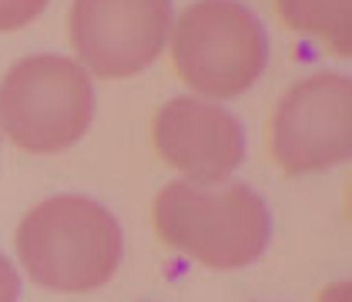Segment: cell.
I'll return each mask as SVG.
<instances>
[{"label": "cell", "mask_w": 352, "mask_h": 302, "mask_svg": "<svg viewBox=\"0 0 352 302\" xmlns=\"http://www.w3.org/2000/svg\"><path fill=\"white\" fill-rule=\"evenodd\" d=\"M17 255L37 285L51 292H91L118 272L121 225L84 195H54L24 215Z\"/></svg>", "instance_id": "6da1fadb"}, {"label": "cell", "mask_w": 352, "mask_h": 302, "mask_svg": "<svg viewBox=\"0 0 352 302\" xmlns=\"http://www.w3.org/2000/svg\"><path fill=\"white\" fill-rule=\"evenodd\" d=\"M155 228L208 269H242L265 252L272 222L265 202L242 182H171L155 198Z\"/></svg>", "instance_id": "7a4b0ae2"}, {"label": "cell", "mask_w": 352, "mask_h": 302, "mask_svg": "<svg viewBox=\"0 0 352 302\" xmlns=\"http://www.w3.org/2000/svg\"><path fill=\"white\" fill-rule=\"evenodd\" d=\"M94 118V87L78 61L34 54L0 81V128L30 155H54L81 141Z\"/></svg>", "instance_id": "3957f363"}, {"label": "cell", "mask_w": 352, "mask_h": 302, "mask_svg": "<svg viewBox=\"0 0 352 302\" xmlns=\"http://www.w3.org/2000/svg\"><path fill=\"white\" fill-rule=\"evenodd\" d=\"M269 41L258 17L239 0H198L171 37L178 78L208 98H235L258 81Z\"/></svg>", "instance_id": "277c9868"}, {"label": "cell", "mask_w": 352, "mask_h": 302, "mask_svg": "<svg viewBox=\"0 0 352 302\" xmlns=\"http://www.w3.org/2000/svg\"><path fill=\"white\" fill-rule=\"evenodd\" d=\"M352 151V84L346 74L296 81L269 118V155L285 175L342 165Z\"/></svg>", "instance_id": "5b68a950"}, {"label": "cell", "mask_w": 352, "mask_h": 302, "mask_svg": "<svg viewBox=\"0 0 352 302\" xmlns=\"http://www.w3.org/2000/svg\"><path fill=\"white\" fill-rule=\"evenodd\" d=\"M67 28L91 74L131 78L164 51L171 0H74Z\"/></svg>", "instance_id": "8992f818"}, {"label": "cell", "mask_w": 352, "mask_h": 302, "mask_svg": "<svg viewBox=\"0 0 352 302\" xmlns=\"http://www.w3.org/2000/svg\"><path fill=\"white\" fill-rule=\"evenodd\" d=\"M155 148L191 182H221L245 158L242 125L198 98H171L155 114Z\"/></svg>", "instance_id": "52a82bcc"}, {"label": "cell", "mask_w": 352, "mask_h": 302, "mask_svg": "<svg viewBox=\"0 0 352 302\" xmlns=\"http://www.w3.org/2000/svg\"><path fill=\"white\" fill-rule=\"evenodd\" d=\"M282 24L319 41L336 57L352 54V0H275Z\"/></svg>", "instance_id": "ba28073f"}, {"label": "cell", "mask_w": 352, "mask_h": 302, "mask_svg": "<svg viewBox=\"0 0 352 302\" xmlns=\"http://www.w3.org/2000/svg\"><path fill=\"white\" fill-rule=\"evenodd\" d=\"M47 7V0H0V30H21Z\"/></svg>", "instance_id": "9c48e42d"}, {"label": "cell", "mask_w": 352, "mask_h": 302, "mask_svg": "<svg viewBox=\"0 0 352 302\" xmlns=\"http://www.w3.org/2000/svg\"><path fill=\"white\" fill-rule=\"evenodd\" d=\"M21 296V279L10 269V262L0 255V302H17Z\"/></svg>", "instance_id": "30bf717a"}, {"label": "cell", "mask_w": 352, "mask_h": 302, "mask_svg": "<svg viewBox=\"0 0 352 302\" xmlns=\"http://www.w3.org/2000/svg\"><path fill=\"white\" fill-rule=\"evenodd\" d=\"M319 302H352V285L349 282H336L319 296Z\"/></svg>", "instance_id": "8fae6325"}]
</instances>
